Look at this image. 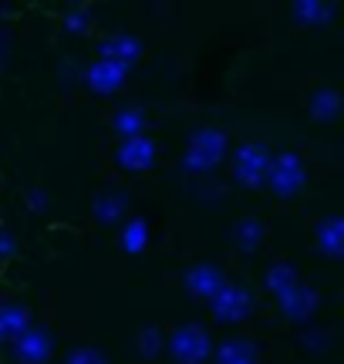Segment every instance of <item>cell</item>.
<instances>
[{"mask_svg": "<svg viewBox=\"0 0 344 364\" xmlns=\"http://www.w3.org/2000/svg\"><path fill=\"white\" fill-rule=\"evenodd\" d=\"M206 304H210L213 317H216L220 324H240V321H247L253 311V294L240 284H223Z\"/></svg>", "mask_w": 344, "mask_h": 364, "instance_id": "4", "label": "cell"}, {"mask_svg": "<svg viewBox=\"0 0 344 364\" xmlns=\"http://www.w3.org/2000/svg\"><path fill=\"white\" fill-rule=\"evenodd\" d=\"M65 364H108V358L98 348H75Z\"/></svg>", "mask_w": 344, "mask_h": 364, "instance_id": "24", "label": "cell"}, {"mask_svg": "<svg viewBox=\"0 0 344 364\" xmlns=\"http://www.w3.org/2000/svg\"><path fill=\"white\" fill-rule=\"evenodd\" d=\"M129 78V68L112 65V61H95L88 71H85V85L95 91V95H115V91L125 85Z\"/></svg>", "mask_w": 344, "mask_h": 364, "instance_id": "10", "label": "cell"}, {"mask_svg": "<svg viewBox=\"0 0 344 364\" xmlns=\"http://www.w3.org/2000/svg\"><path fill=\"white\" fill-rule=\"evenodd\" d=\"M216 364H257V348L243 338H230L220 348H213Z\"/></svg>", "mask_w": 344, "mask_h": 364, "instance_id": "18", "label": "cell"}, {"mask_svg": "<svg viewBox=\"0 0 344 364\" xmlns=\"http://www.w3.org/2000/svg\"><path fill=\"white\" fill-rule=\"evenodd\" d=\"M14 253H17V240H14V233L0 230V260H11Z\"/></svg>", "mask_w": 344, "mask_h": 364, "instance_id": "27", "label": "cell"}, {"mask_svg": "<svg viewBox=\"0 0 344 364\" xmlns=\"http://www.w3.org/2000/svg\"><path fill=\"white\" fill-rule=\"evenodd\" d=\"M314 247L328 260H341L344 257V220L341 216H328V220H321L314 226Z\"/></svg>", "mask_w": 344, "mask_h": 364, "instance_id": "11", "label": "cell"}, {"mask_svg": "<svg viewBox=\"0 0 344 364\" xmlns=\"http://www.w3.org/2000/svg\"><path fill=\"white\" fill-rule=\"evenodd\" d=\"M301 344H304L307 351L321 354V351H328V344H331V338H328L324 331H307L304 338H301Z\"/></svg>", "mask_w": 344, "mask_h": 364, "instance_id": "25", "label": "cell"}, {"mask_svg": "<svg viewBox=\"0 0 344 364\" xmlns=\"http://www.w3.org/2000/svg\"><path fill=\"white\" fill-rule=\"evenodd\" d=\"M162 351H166V338L159 334V327H146V331L139 334V354L152 361V358H159Z\"/></svg>", "mask_w": 344, "mask_h": 364, "instance_id": "23", "label": "cell"}, {"mask_svg": "<svg viewBox=\"0 0 344 364\" xmlns=\"http://www.w3.org/2000/svg\"><path fill=\"white\" fill-rule=\"evenodd\" d=\"M267 186L270 193L280 196V199H291L304 189L307 182V172H304V162L297 152H284V156H274L270 159V169H267Z\"/></svg>", "mask_w": 344, "mask_h": 364, "instance_id": "3", "label": "cell"}, {"mask_svg": "<svg viewBox=\"0 0 344 364\" xmlns=\"http://www.w3.org/2000/svg\"><path fill=\"white\" fill-rule=\"evenodd\" d=\"M183 284H186V290H189V297L210 300L213 294L226 284V277H223V270H220L216 263H196V267H189V270H186Z\"/></svg>", "mask_w": 344, "mask_h": 364, "instance_id": "9", "label": "cell"}, {"mask_svg": "<svg viewBox=\"0 0 344 364\" xmlns=\"http://www.w3.org/2000/svg\"><path fill=\"white\" fill-rule=\"evenodd\" d=\"M166 351L176 364H206L213 354V338L199 324H183L169 334Z\"/></svg>", "mask_w": 344, "mask_h": 364, "instance_id": "2", "label": "cell"}, {"mask_svg": "<svg viewBox=\"0 0 344 364\" xmlns=\"http://www.w3.org/2000/svg\"><path fill=\"white\" fill-rule=\"evenodd\" d=\"M92 27V7L88 4H75L65 11V31L68 34H85Z\"/></svg>", "mask_w": 344, "mask_h": 364, "instance_id": "22", "label": "cell"}, {"mask_svg": "<svg viewBox=\"0 0 344 364\" xmlns=\"http://www.w3.org/2000/svg\"><path fill=\"white\" fill-rule=\"evenodd\" d=\"M119 247L129 253V257H139L142 250L149 247V223L142 216H132V220L122 226V236H119Z\"/></svg>", "mask_w": 344, "mask_h": 364, "instance_id": "19", "label": "cell"}, {"mask_svg": "<svg viewBox=\"0 0 344 364\" xmlns=\"http://www.w3.org/2000/svg\"><path fill=\"white\" fill-rule=\"evenodd\" d=\"M122 169L129 172H146L156 166V159H159V149L156 142L149 139V135H139V139H129V142L119 145V152H115Z\"/></svg>", "mask_w": 344, "mask_h": 364, "instance_id": "8", "label": "cell"}, {"mask_svg": "<svg viewBox=\"0 0 344 364\" xmlns=\"http://www.w3.org/2000/svg\"><path fill=\"white\" fill-rule=\"evenodd\" d=\"M7 58H11V41L0 34V65H7Z\"/></svg>", "mask_w": 344, "mask_h": 364, "instance_id": "28", "label": "cell"}, {"mask_svg": "<svg viewBox=\"0 0 344 364\" xmlns=\"http://www.w3.org/2000/svg\"><path fill=\"white\" fill-rule=\"evenodd\" d=\"M226 132L223 129H199L193 139H189V149L183 152V159H179V166H183V172H189V176H206V172H213L220 162L226 159Z\"/></svg>", "mask_w": 344, "mask_h": 364, "instance_id": "1", "label": "cell"}, {"mask_svg": "<svg viewBox=\"0 0 344 364\" xmlns=\"http://www.w3.org/2000/svg\"><path fill=\"white\" fill-rule=\"evenodd\" d=\"M0 17H4V7H0Z\"/></svg>", "mask_w": 344, "mask_h": 364, "instance_id": "29", "label": "cell"}, {"mask_svg": "<svg viewBox=\"0 0 344 364\" xmlns=\"http://www.w3.org/2000/svg\"><path fill=\"white\" fill-rule=\"evenodd\" d=\"M338 115H341V95L334 88L314 91V98H311V118L314 122H334Z\"/></svg>", "mask_w": 344, "mask_h": 364, "instance_id": "20", "label": "cell"}, {"mask_svg": "<svg viewBox=\"0 0 344 364\" xmlns=\"http://www.w3.org/2000/svg\"><path fill=\"white\" fill-rule=\"evenodd\" d=\"M297 270H294L291 263H274L270 270H267V290L274 294V297H284L291 287H297Z\"/></svg>", "mask_w": 344, "mask_h": 364, "instance_id": "21", "label": "cell"}, {"mask_svg": "<svg viewBox=\"0 0 344 364\" xmlns=\"http://www.w3.org/2000/svg\"><path fill=\"white\" fill-rule=\"evenodd\" d=\"M270 149L260 142H247L237 149V159H233V179L247 189H260L267 179V169H270Z\"/></svg>", "mask_w": 344, "mask_h": 364, "instance_id": "5", "label": "cell"}, {"mask_svg": "<svg viewBox=\"0 0 344 364\" xmlns=\"http://www.w3.org/2000/svg\"><path fill=\"white\" fill-rule=\"evenodd\" d=\"M11 354L17 364H48L54 358V334L44 327H27L24 334L14 341Z\"/></svg>", "mask_w": 344, "mask_h": 364, "instance_id": "6", "label": "cell"}, {"mask_svg": "<svg viewBox=\"0 0 344 364\" xmlns=\"http://www.w3.org/2000/svg\"><path fill=\"white\" fill-rule=\"evenodd\" d=\"M48 206H51V199H48V193H44V189H31V193H27V209H31V213H48Z\"/></svg>", "mask_w": 344, "mask_h": 364, "instance_id": "26", "label": "cell"}, {"mask_svg": "<svg viewBox=\"0 0 344 364\" xmlns=\"http://www.w3.org/2000/svg\"><path fill=\"white\" fill-rule=\"evenodd\" d=\"M112 132L119 135L122 142L146 135V112H142V108H135V105H125V108H119V112L112 115Z\"/></svg>", "mask_w": 344, "mask_h": 364, "instance_id": "15", "label": "cell"}, {"mask_svg": "<svg viewBox=\"0 0 344 364\" xmlns=\"http://www.w3.org/2000/svg\"><path fill=\"white\" fill-rule=\"evenodd\" d=\"M31 327V314L21 304H0V341H17Z\"/></svg>", "mask_w": 344, "mask_h": 364, "instance_id": "17", "label": "cell"}, {"mask_svg": "<svg viewBox=\"0 0 344 364\" xmlns=\"http://www.w3.org/2000/svg\"><path fill=\"white\" fill-rule=\"evenodd\" d=\"M264 240H267V226L260 220H253V216H247V220H240L233 226V247L240 253H257L264 247Z\"/></svg>", "mask_w": 344, "mask_h": 364, "instance_id": "16", "label": "cell"}, {"mask_svg": "<svg viewBox=\"0 0 344 364\" xmlns=\"http://www.w3.org/2000/svg\"><path fill=\"white\" fill-rule=\"evenodd\" d=\"M318 304H321V297H318V290H311L307 284H297V287H291L284 297H277V307H280V314L287 317V321H311L314 314H318Z\"/></svg>", "mask_w": 344, "mask_h": 364, "instance_id": "7", "label": "cell"}, {"mask_svg": "<svg viewBox=\"0 0 344 364\" xmlns=\"http://www.w3.org/2000/svg\"><path fill=\"white\" fill-rule=\"evenodd\" d=\"M142 58V41L132 38V34H115L102 44V58L98 61H112V65L132 68L135 61Z\"/></svg>", "mask_w": 344, "mask_h": 364, "instance_id": "12", "label": "cell"}, {"mask_svg": "<svg viewBox=\"0 0 344 364\" xmlns=\"http://www.w3.org/2000/svg\"><path fill=\"white\" fill-rule=\"evenodd\" d=\"M92 213L102 226H112V223H119L129 213V196L122 193V189H105L102 196H95Z\"/></svg>", "mask_w": 344, "mask_h": 364, "instance_id": "13", "label": "cell"}, {"mask_svg": "<svg viewBox=\"0 0 344 364\" xmlns=\"http://www.w3.org/2000/svg\"><path fill=\"white\" fill-rule=\"evenodd\" d=\"M291 14L304 27H324L331 24V17L338 14V4H328V0H297L291 7Z\"/></svg>", "mask_w": 344, "mask_h": 364, "instance_id": "14", "label": "cell"}]
</instances>
